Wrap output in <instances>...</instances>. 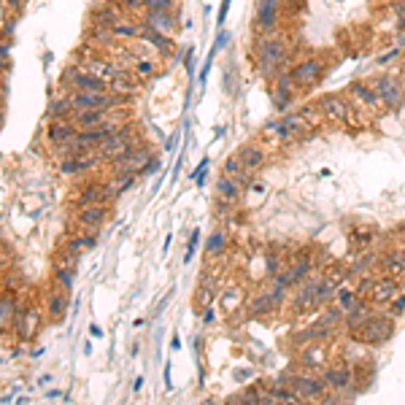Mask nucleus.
<instances>
[{
    "label": "nucleus",
    "instance_id": "f257e3e1",
    "mask_svg": "<svg viewBox=\"0 0 405 405\" xmlns=\"http://www.w3.org/2000/svg\"><path fill=\"white\" fill-rule=\"evenodd\" d=\"M254 68L263 79L273 81L281 71L292 68V49L286 43L284 30L254 33Z\"/></svg>",
    "mask_w": 405,
    "mask_h": 405
},
{
    "label": "nucleus",
    "instance_id": "f03ea898",
    "mask_svg": "<svg viewBox=\"0 0 405 405\" xmlns=\"http://www.w3.org/2000/svg\"><path fill=\"white\" fill-rule=\"evenodd\" d=\"M46 311L38 308L36 303H27L24 297H20V308H17V319H14V335L20 341H33L43 327Z\"/></svg>",
    "mask_w": 405,
    "mask_h": 405
},
{
    "label": "nucleus",
    "instance_id": "7ed1b4c3",
    "mask_svg": "<svg viewBox=\"0 0 405 405\" xmlns=\"http://www.w3.org/2000/svg\"><path fill=\"white\" fill-rule=\"evenodd\" d=\"M392 335H395V316L373 314V316L357 330V335H354L351 341L367 344V346H378V344H386Z\"/></svg>",
    "mask_w": 405,
    "mask_h": 405
},
{
    "label": "nucleus",
    "instance_id": "20e7f679",
    "mask_svg": "<svg viewBox=\"0 0 405 405\" xmlns=\"http://www.w3.org/2000/svg\"><path fill=\"white\" fill-rule=\"evenodd\" d=\"M276 384H286L300 400H319V397H327V384L324 378H316V376H303V373H292V376H281Z\"/></svg>",
    "mask_w": 405,
    "mask_h": 405
},
{
    "label": "nucleus",
    "instance_id": "39448f33",
    "mask_svg": "<svg viewBox=\"0 0 405 405\" xmlns=\"http://www.w3.org/2000/svg\"><path fill=\"white\" fill-rule=\"evenodd\" d=\"M324 60L322 57H305V60L295 62L292 68H289V73H292V79L297 84V89L305 92V89H311V87H316L324 76Z\"/></svg>",
    "mask_w": 405,
    "mask_h": 405
},
{
    "label": "nucleus",
    "instance_id": "423d86ee",
    "mask_svg": "<svg viewBox=\"0 0 405 405\" xmlns=\"http://www.w3.org/2000/svg\"><path fill=\"white\" fill-rule=\"evenodd\" d=\"M373 89L378 92V98L384 103V108H397L405 103V84L392 73H381V76H373L370 79Z\"/></svg>",
    "mask_w": 405,
    "mask_h": 405
},
{
    "label": "nucleus",
    "instance_id": "0eeeda50",
    "mask_svg": "<svg viewBox=\"0 0 405 405\" xmlns=\"http://www.w3.org/2000/svg\"><path fill=\"white\" fill-rule=\"evenodd\" d=\"M319 111H322V119L332 127H341L351 119V103L346 95H324L316 101Z\"/></svg>",
    "mask_w": 405,
    "mask_h": 405
},
{
    "label": "nucleus",
    "instance_id": "6e6552de",
    "mask_svg": "<svg viewBox=\"0 0 405 405\" xmlns=\"http://www.w3.org/2000/svg\"><path fill=\"white\" fill-rule=\"evenodd\" d=\"M154 157V152L149 149V143H138L135 149H130L127 154H122L117 160L111 162V173H143L146 162Z\"/></svg>",
    "mask_w": 405,
    "mask_h": 405
},
{
    "label": "nucleus",
    "instance_id": "1a4fd4ad",
    "mask_svg": "<svg viewBox=\"0 0 405 405\" xmlns=\"http://www.w3.org/2000/svg\"><path fill=\"white\" fill-rule=\"evenodd\" d=\"M346 98L354 103L357 108L370 111V114H376V111H381V108H384V103H381L378 92L373 89V84H370V81H351V84L346 87Z\"/></svg>",
    "mask_w": 405,
    "mask_h": 405
},
{
    "label": "nucleus",
    "instance_id": "9d476101",
    "mask_svg": "<svg viewBox=\"0 0 405 405\" xmlns=\"http://www.w3.org/2000/svg\"><path fill=\"white\" fill-rule=\"evenodd\" d=\"M101 165H103L101 152H98V149H89V152H84V154L60 160L57 170H60L62 176H84V173H89V170H95V168H101Z\"/></svg>",
    "mask_w": 405,
    "mask_h": 405
},
{
    "label": "nucleus",
    "instance_id": "9b49d317",
    "mask_svg": "<svg viewBox=\"0 0 405 405\" xmlns=\"http://www.w3.org/2000/svg\"><path fill=\"white\" fill-rule=\"evenodd\" d=\"M284 303V286L281 284H276L273 289H265L260 295H254L251 300H249V316H270L279 305Z\"/></svg>",
    "mask_w": 405,
    "mask_h": 405
},
{
    "label": "nucleus",
    "instance_id": "f8f14e48",
    "mask_svg": "<svg viewBox=\"0 0 405 405\" xmlns=\"http://www.w3.org/2000/svg\"><path fill=\"white\" fill-rule=\"evenodd\" d=\"M141 24H143V27H152V30H157V33H165V36H173V33H176V27H179V20H176V11H162V8H143Z\"/></svg>",
    "mask_w": 405,
    "mask_h": 405
},
{
    "label": "nucleus",
    "instance_id": "ddd939ff",
    "mask_svg": "<svg viewBox=\"0 0 405 405\" xmlns=\"http://www.w3.org/2000/svg\"><path fill=\"white\" fill-rule=\"evenodd\" d=\"M297 84H295V79H292V73L289 71H281L276 79H273V103H276V108L279 111H284L289 103L297 98Z\"/></svg>",
    "mask_w": 405,
    "mask_h": 405
},
{
    "label": "nucleus",
    "instance_id": "4468645a",
    "mask_svg": "<svg viewBox=\"0 0 405 405\" xmlns=\"http://www.w3.org/2000/svg\"><path fill=\"white\" fill-rule=\"evenodd\" d=\"M400 295V281L395 276H384L376 279L373 289H370V303L373 305H392Z\"/></svg>",
    "mask_w": 405,
    "mask_h": 405
},
{
    "label": "nucleus",
    "instance_id": "2eb2a0df",
    "mask_svg": "<svg viewBox=\"0 0 405 405\" xmlns=\"http://www.w3.org/2000/svg\"><path fill=\"white\" fill-rule=\"evenodd\" d=\"M108 92H114V95H119L124 101H130V98H135L141 92V79L133 71H122L119 76L108 79Z\"/></svg>",
    "mask_w": 405,
    "mask_h": 405
},
{
    "label": "nucleus",
    "instance_id": "dca6fc26",
    "mask_svg": "<svg viewBox=\"0 0 405 405\" xmlns=\"http://www.w3.org/2000/svg\"><path fill=\"white\" fill-rule=\"evenodd\" d=\"M76 133H79V127L73 124V119H71V117H60V119L49 122L46 141H49V146L54 149V146H60V143L71 141V138H76Z\"/></svg>",
    "mask_w": 405,
    "mask_h": 405
},
{
    "label": "nucleus",
    "instance_id": "f3484780",
    "mask_svg": "<svg viewBox=\"0 0 405 405\" xmlns=\"http://www.w3.org/2000/svg\"><path fill=\"white\" fill-rule=\"evenodd\" d=\"M373 308H376V305L364 303L362 297H360V300H357V303L351 305V308L344 314V324H346V330H348V335H351V338H354V335H357V330H360V327H362V324L367 322L373 314H376Z\"/></svg>",
    "mask_w": 405,
    "mask_h": 405
},
{
    "label": "nucleus",
    "instance_id": "a211bd4d",
    "mask_svg": "<svg viewBox=\"0 0 405 405\" xmlns=\"http://www.w3.org/2000/svg\"><path fill=\"white\" fill-rule=\"evenodd\" d=\"M17 308H20V295L17 292H3L0 295V335L14 332Z\"/></svg>",
    "mask_w": 405,
    "mask_h": 405
},
{
    "label": "nucleus",
    "instance_id": "6ab92c4d",
    "mask_svg": "<svg viewBox=\"0 0 405 405\" xmlns=\"http://www.w3.org/2000/svg\"><path fill=\"white\" fill-rule=\"evenodd\" d=\"M43 311H46V319L49 322H62L65 314H68V289H62V286L54 284V289L46 295Z\"/></svg>",
    "mask_w": 405,
    "mask_h": 405
},
{
    "label": "nucleus",
    "instance_id": "aec40b11",
    "mask_svg": "<svg viewBox=\"0 0 405 405\" xmlns=\"http://www.w3.org/2000/svg\"><path fill=\"white\" fill-rule=\"evenodd\" d=\"M108 219V202H92V205H81L79 214H76V222L79 227H87V230H95V227H103Z\"/></svg>",
    "mask_w": 405,
    "mask_h": 405
},
{
    "label": "nucleus",
    "instance_id": "412c9836",
    "mask_svg": "<svg viewBox=\"0 0 405 405\" xmlns=\"http://www.w3.org/2000/svg\"><path fill=\"white\" fill-rule=\"evenodd\" d=\"M92 202H111V192L105 182H89L76 192V205H92Z\"/></svg>",
    "mask_w": 405,
    "mask_h": 405
},
{
    "label": "nucleus",
    "instance_id": "4be33fe9",
    "mask_svg": "<svg viewBox=\"0 0 405 405\" xmlns=\"http://www.w3.org/2000/svg\"><path fill=\"white\" fill-rule=\"evenodd\" d=\"M311 270H314V263H311L308 257H300L297 263H295V265H289L286 270H281V273L276 276V284H281L284 289H286V286H295V284L305 281Z\"/></svg>",
    "mask_w": 405,
    "mask_h": 405
},
{
    "label": "nucleus",
    "instance_id": "5701e85b",
    "mask_svg": "<svg viewBox=\"0 0 405 405\" xmlns=\"http://www.w3.org/2000/svg\"><path fill=\"white\" fill-rule=\"evenodd\" d=\"M322 378L330 392H346L351 386V381H354V373H351L348 364H335V367H327L324 370Z\"/></svg>",
    "mask_w": 405,
    "mask_h": 405
},
{
    "label": "nucleus",
    "instance_id": "b1692460",
    "mask_svg": "<svg viewBox=\"0 0 405 405\" xmlns=\"http://www.w3.org/2000/svg\"><path fill=\"white\" fill-rule=\"evenodd\" d=\"M108 114L111 111H105V108H84V111H73V124L79 127V130H89V127H98L103 122L108 119Z\"/></svg>",
    "mask_w": 405,
    "mask_h": 405
},
{
    "label": "nucleus",
    "instance_id": "393cba45",
    "mask_svg": "<svg viewBox=\"0 0 405 405\" xmlns=\"http://www.w3.org/2000/svg\"><path fill=\"white\" fill-rule=\"evenodd\" d=\"M235 157H238V160H241L243 165H246V168L254 173V170H260V168L265 165V149L260 146V143H246V146H243V149L238 152V154H235Z\"/></svg>",
    "mask_w": 405,
    "mask_h": 405
},
{
    "label": "nucleus",
    "instance_id": "a878e982",
    "mask_svg": "<svg viewBox=\"0 0 405 405\" xmlns=\"http://www.w3.org/2000/svg\"><path fill=\"white\" fill-rule=\"evenodd\" d=\"M241 192H243V184L238 179H233V176H227V173L216 182V200L235 202L241 198Z\"/></svg>",
    "mask_w": 405,
    "mask_h": 405
},
{
    "label": "nucleus",
    "instance_id": "bb28decb",
    "mask_svg": "<svg viewBox=\"0 0 405 405\" xmlns=\"http://www.w3.org/2000/svg\"><path fill=\"white\" fill-rule=\"evenodd\" d=\"M141 40H146V43H149L157 54H170V52H173V38H170V36H165V33L152 30V27H143Z\"/></svg>",
    "mask_w": 405,
    "mask_h": 405
},
{
    "label": "nucleus",
    "instance_id": "cd10ccee",
    "mask_svg": "<svg viewBox=\"0 0 405 405\" xmlns=\"http://www.w3.org/2000/svg\"><path fill=\"white\" fill-rule=\"evenodd\" d=\"M141 30H143V24L141 22H135V20H130V17H122L114 27H111V33L117 36V40H135V38H141Z\"/></svg>",
    "mask_w": 405,
    "mask_h": 405
},
{
    "label": "nucleus",
    "instance_id": "c85d7f7f",
    "mask_svg": "<svg viewBox=\"0 0 405 405\" xmlns=\"http://www.w3.org/2000/svg\"><path fill=\"white\" fill-rule=\"evenodd\" d=\"M135 173H111V179H108V192H111V200H117L122 198L127 189H133V184H135Z\"/></svg>",
    "mask_w": 405,
    "mask_h": 405
},
{
    "label": "nucleus",
    "instance_id": "c756f323",
    "mask_svg": "<svg viewBox=\"0 0 405 405\" xmlns=\"http://www.w3.org/2000/svg\"><path fill=\"white\" fill-rule=\"evenodd\" d=\"M324 360H327V354H324V348L316 344V341L308 346V348H303V354H300V364L308 367V370H319V367H324Z\"/></svg>",
    "mask_w": 405,
    "mask_h": 405
},
{
    "label": "nucleus",
    "instance_id": "7c9ffc66",
    "mask_svg": "<svg viewBox=\"0 0 405 405\" xmlns=\"http://www.w3.org/2000/svg\"><path fill=\"white\" fill-rule=\"evenodd\" d=\"M381 265H384V270L389 273V276L403 279L405 276V251H389V254H384Z\"/></svg>",
    "mask_w": 405,
    "mask_h": 405
},
{
    "label": "nucleus",
    "instance_id": "2f4dec72",
    "mask_svg": "<svg viewBox=\"0 0 405 405\" xmlns=\"http://www.w3.org/2000/svg\"><path fill=\"white\" fill-rule=\"evenodd\" d=\"M73 101H71V92H65V95H57L54 101L49 103V117L52 119H60V117H73Z\"/></svg>",
    "mask_w": 405,
    "mask_h": 405
},
{
    "label": "nucleus",
    "instance_id": "473e14b6",
    "mask_svg": "<svg viewBox=\"0 0 405 405\" xmlns=\"http://www.w3.org/2000/svg\"><path fill=\"white\" fill-rule=\"evenodd\" d=\"M224 173H227V176H233V179H238L243 186H246L249 179H251V170H249V168H246L238 157H227V162H224Z\"/></svg>",
    "mask_w": 405,
    "mask_h": 405
},
{
    "label": "nucleus",
    "instance_id": "72a5a7b5",
    "mask_svg": "<svg viewBox=\"0 0 405 405\" xmlns=\"http://www.w3.org/2000/svg\"><path fill=\"white\" fill-rule=\"evenodd\" d=\"M73 279H76V270L73 267H65V265H54V270H52V281L62 286V289H73Z\"/></svg>",
    "mask_w": 405,
    "mask_h": 405
},
{
    "label": "nucleus",
    "instance_id": "f704fd0d",
    "mask_svg": "<svg viewBox=\"0 0 405 405\" xmlns=\"http://www.w3.org/2000/svg\"><path fill=\"white\" fill-rule=\"evenodd\" d=\"M224 249H227V233H224V230H214L211 238H208V243H205L208 257H222Z\"/></svg>",
    "mask_w": 405,
    "mask_h": 405
},
{
    "label": "nucleus",
    "instance_id": "c9c22d12",
    "mask_svg": "<svg viewBox=\"0 0 405 405\" xmlns=\"http://www.w3.org/2000/svg\"><path fill=\"white\" fill-rule=\"evenodd\" d=\"M157 60H152V57H141V60H135V65H133V73L138 76L141 81L146 79H154L157 76Z\"/></svg>",
    "mask_w": 405,
    "mask_h": 405
},
{
    "label": "nucleus",
    "instance_id": "e433bc0d",
    "mask_svg": "<svg viewBox=\"0 0 405 405\" xmlns=\"http://www.w3.org/2000/svg\"><path fill=\"white\" fill-rule=\"evenodd\" d=\"M214 297H216V281L205 276V279L200 281V286H198V305L205 308V305L214 303Z\"/></svg>",
    "mask_w": 405,
    "mask_h": 405
},
{
    "label": "nucleus",
    "instance_id": "4c0bfd02",
    "mask_svg": "<svg viewBox=\"0 0 405 405\" xmlns=\"http://www.w3.org/2000/svg\"><path fill=\"white\" fill-rule=\"evenodd\" d=\"M341 322H344V311H341L338 305H335V308H327L322 316H319V324H322V327H327L330 332H332V330H335V327H338Z\"/></svg>",
    "mask_w": 405,
    "mask_h": 405
},
{
    "label": "nucleus",
    "instance_id": "58836bf2",
    "mask_svg": "<svg viewBox=\"0 0 405 405\" xmlns=\"http://www.w3.org/2000/svg\"><path fill=\"white\" fill-rule=\"evenodd\" d=\"M357 300H360V295H357V292H354V289H344V286H338V295H335V305H338V308H341V311H348V308H351V305L357 303Z\"/></svg>",
    "mask_w": 405,
    "mask_h": 405
},
{
    "label": "nucleus",
    "instance_id": "ea45409f",
    "mask_svg": "<svg viewBox=\"0 0 405 405\" xmlns=\"http://www.w3.org/2000/svg\"><path fill=\"white\" fill-rule=\"evenodd\" d=\"M0 71L8 73L11 71V40L0 38Z\"/></svg>",
    "mask_w": 405,
    "mask_h": 405
},
{
    "label": "nucleus",
    "instance_id": "a19ab883",
    "mask_svg": "<svg viewBox=\"0 0 405 405\" xmlns=\"http://www.w3.org/2000/svg\"><path fill=\"white\" fill-rule=\"evenodd\" d=\"M198 241H200V230H192V238H189V243H186V254H184V263H189V260L195 257Z\"/></svg>",
    "mask_w": 405,
    "mask_h": 405
},
{
    "label": "nucleus",
    "instance_id": "79ce46f5",
    "mask_svg": "<svg viewBox=\"0 0 405 405\" xmlns=\"http://www.w3.org/2000/svg\"><path fill=\"white\" fill-rule=\"evenodd\" d=\"M238 295H241L238 289H227V292H224V295H222L224 311H233V308L238 305Z\"/></svg>",
    "mask_w": 405,
    "mask_h": 405
},
{
    "label": "nucleus",
    "instance_id": "37998d69",
    "mask_svg": "<svg viewBox=\"0 0 405 405\" xmlns=\"http://www.w3.org/2000/svg\"><path fill=\"white\" fill-rule=\"evenodd\" d=\"M373 263H376V257H373V254L367 251V254H364L362 260H360V263L354 265V270H351V273H367V270L373 267Z\"/></svg>",
    "mask_w": 405,
    "mask_h": 405
},
{
    "label": "nucleus",
    "instance_id": "c03bdc74",
    "mask_svg": "<svg viewBox=\"0 0 405 405\" xmlns=\"http://www.w3.org/2000/svg\"><path fill=\"white\" fill-rule=\"evenodd\" d=\"M124 11H143V0H114Z\"/></svg>",
    "mask_w": 405,
    "mask_h": 405
},
{
    "label": "nucleus",
    "instance_id": "a18cd8bd",
    "mask_svg": "<svg viewBox=\"0 0 405 405\" xmlns=\"http://www.w3.org/2000/svg\"><path fill=\"white\" fill-rule=\"evenodd\" d=\"M265 270H267V276H279L281 273V265H279V257H267V263H265Z\"/></svg>",
    "mask_w": 405,
    "mask_h": 405
},
{
    "label": "nucleus",
    "instance_id": "49530a36",
    "mask_svg": "<svg viewBox=\"0 0 405 405\" xmlns=\"http://www.w3.org/2000/svg\"><path fill=\"white\" fill-rule=\"evenodd\" d=\"M0 286H3V292H17V289H20V276H11V273H8L6 281L0 284Z\"/></svg>",
    "mask_w": 405,
    "mask_h": 405
},
{
    "label": "nucleus",
    "instance_id": "de8ad7c7",
    "mask_svg": "<svg viewBox=\"0 0 405 405\" xmlns=\"http://www.w3.org/2000/svg\"><path fill=\"white\" fill-rule=\"evenodd\" d=\"M162 170V162L157 157H152V160L146 162V168H143V176H154V173H160Z\"/></svg>",
    "mask_w": 405,
    "mask_h": 405
},
{
    "label": "nucleus",
    "instance_id": "09e8293b",
    "mask_svg": "<svg viewBox=\"0 0 405 405\" xmlns=\"http://www.w3.org/2000/svg\"><path fill=\"white\" fill-rule=\"evenodd\" d=\"M373 284H376V279H362V281L357 284V289H354V292H357L360 297H362V295H370V289H373Z\"/></svg>",
    "mask_w": 405,
    "mask_h": 405
},
{
    "label": "nucleus",
    "instance_id": "8fccbe9b",
    "mask_svg": "<svg viewBox=\"0 0 405 405\" xmlns=\"http://www.w3.org/2000/svg\"><path fill=\"white\" fill-rule=\"evenodd\" d=\"M227 40H230V33H227V30H219V36H216V43H214V49H211V52L216 54L219 49H224V46H227Z\"/></svg>",
    "mask_w": 405,
    "mask_h": 405
},
{
    "label": "nucleus",
    "instance_id": "3c124183",
    "mask_svg": "<svg viewBox=\"0 0 405 405\" xmlns=\"http://www.w3.org/2000/svg\"><path fill=\"white\" fill-rule=\"evenodd\" d=\"M24 3H27V0H3V6H6L11 14H20L22 8H24Z\"/></svg>",
    "mask_w": 405,
    "mask_h": 405
},
{
    "label": "nucleus",
    "instance_id": "603ef678",
    "mask_svg": "<svg viewBox=\"0 0 405 405\" xmlns=\"http://www.w3.org/2000/svg\"><path fill=\"white\" fill-rule=\"evenodd\" d=\"M214 322H216V314H214L211 305H205V308H202V324H214Z\"/></svg>",
    "mask_w": 405,
    "mask_h": 405
},
{
    "label": "nucleus",
    "instance_id": "864d4df0",
    "mask_svg": "<svg viewBox=\"0 0 405 405\" xmlns=\"http://www.w3.org/2000/svg\"><path fill=\"white\" fill-rule=\"evenodd\" d=\"M251 376H254V370H249V367L233 370V378H238V381H243V378H251Z\"/></svg>",
    "mask_w": 405,
    "mask_h": 405
},
{
    "label": "nucleus",
    "instance_id": "5fc2aeb1",
    "mask_svg": "<svg viewBox=\"0 0 405 405\" xmlns=\"http://www.w3.org/2000/svg\"><path fill=\"white\" fill-rule=\"evenodd\" d=\"M6 95H8V79H6V73L0 71V101H6Z\"/></svg>",
    "mask_w": 405,
    "mask_h": 405
},
{
    "label": "nucleus",
    "instance_id": "6e6d98bb",
    "mask_svg": "<svg viewBox=\"0 0 405 405\" xmlns=\"http://www.w3.org/2000/svg\"><path fill=\"white\" fill-rule=\"evenodd\" d=\"M227 11H230V0H222V8H219V24H224V20H227Z\"/></svg>",
    "mask_w": 405,
    "mask_h": 405
},
{
    "label": "nucleus",
    "instance_id": "4d7b16f0",
    "mask_svg": "<svg viewBox=\"0 0 405 405\" xmlns=\"http://www.w3.org/2000/svg\"><path fill=\"white\" fill-rule=\"evenodd\" d=\"M179 138H182V135H179V133H173V135H170V141L165 143V152H173V149H176V143H179Z\"/></svg>",
    "mask_w": 405,
    "mask_h": 405
},
{
    "label": "nucleus",
    "instance_id": "13d9d810",
    "mask_svg": "<svg viewBox=\"0 0 405 405\" xmlns=\"http://www.w3.org/2000/svg\"><path fill=\"white\" fill-rule=\"evenodd\" d=\"M89 332H92V338H101L103 335V330L98 327V324H92V327H89Z\"/></svg>",
    "mask_w": 405,
    "mask_h": 405
},
{
    "label": "nucleus",
    "instance_id": "bf43d9fd",
    "mask_svg": "<svg viewBox=\"0 0 405 405\" xmlns=\"http://www.w3.org/2000/svg\"><path fill=\"white\" fill-rule=\"evenodd\" d=\"M49 381H52V376H40V378H38V384H40V386H46V384H49Z\"/></svg>",
    "mask_w": 405,
    "mask_h": 405
},
{
    "label": "nucleus",
    "instance_id": "052dcab7",
    "mask_svg": "<svg viewBox=\"0 0 405 405\" xmlns=\"http://www.w3.org/2000/svg\"><path fill=\"white\" fill-rule=\"evenodd\" d=\"M3 119H6V111H3V101H0V124H3Z\"/></svg>",
    "mask_w": 405,
    "mask_h": 405
},
{
    "label": "nucleus",
    "instance_id": "680f3d73",
    "mask_svg": "<svg viewBox=\"0 0 405 405\" xmlns=\"http://www.w3.org/2000/svg\"><path fill=\"white\" fill-rule=\"evenodd\" d=\"M0 295H3V286H0Z\"/></svg>",
    "mask_w": 405,
    "mask_h": 405
},
{
    "label": "nucleus",
    "instance_id": "e2e57ef3",
    "mask_svg": "<svg viewBox=\"0 0 405 405\" xmlns=\"http://www.w3.org/2000/svg\"><path fill=\"white\" fill-rule=\"evenodd\" d=\"M400 3H403V6H405V0H400Z\"/></svg>",
    "mask_w": 405,
    "mask_h": 405
}]
</instances>
